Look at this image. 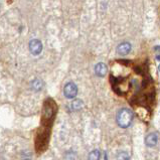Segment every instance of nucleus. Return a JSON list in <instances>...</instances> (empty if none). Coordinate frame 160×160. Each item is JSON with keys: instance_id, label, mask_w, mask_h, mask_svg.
Wrapping results in <instances>:
<instances>
[{"instance_id": "obj_1", "label": "nucleus", "mask_w": 160, "mask_h": 160, "mask_svg": "<svg viewBox=\"0 0 160 160\" xmlns=\"http://www.w3.org/2000/svg\"><path fill=\"white\" fill-rule=\"evenodd\" d=\"M117 123L121 128H127L129 127L132 120H133V113L129 109H121L117 114Z\"/></svg>"}, {"instance_id": "obj_2", "label": "nucleus", "mask_w": 160, "mask_h": 160, "mask_svg": "<svg viewBox=\"0 0 160 160\" xmlns=\"http://www.w3.org/2000/svg\"><path fill=\"white\" fill-rule=\"evenodd\" d=\"M48 133H40L36 137V141H35V149L38 153H42L48 147Z\"/></svg>"}, {"instance_id": "obj_3", "label": "nucleus", "mask_w": 160, "mask_h": 160, "mask_svg": "<svg viewBox=\"0 0 160 160\" xmlns=\"http://www.w3.org/2000/svg\"><path fill=\"white\" fill-rule=\"evenodd\" d=\"M63 94L68 99H74L78 94V87L74 83H68L63 89Z\"/></svg>"}, {"instance_id": "obj_4", "label": "nucleus", "mask_w": 160, "mask_h": 160, "mask_svg": "<svg viewBox=\"0 0 160 160\" xmlns=\"http://www.w3.org/2000/svg\"><path fill=\"white\" fill-rule=\"evenodd\" d=\"M29 51L30 52L34 54V56H38L42 51V43L40 40L38 39H32L30 40L29 42Z\"/></svg>"}, {"instance_id": "obj_5", "label": "nucleus", "mask_w": 160, "mask_h": 160, "mask_svg": "<svg viewBox=\"0 0 160 160\" xmlns=\"http://www.w3.org/2000/svg\"><path fill=\"white\" fill-rule=\"evenodd\" d=\"M95 72L98 77L103 78L108 72V67L103 62H99L95 66Z\"/></svg>"}, {"instance_id": "obj_6", "label": "nucleus", "mask_w": 160, "mask_h": 160, "mask_svg": "<svg viewBox=\"0 0 160 160\" xmlns=\"http://www.w3.org/2000/svg\"><path fill=\"white\" fill-rule=\"evenodd\" d=\"M131 44L129 42H122L117 47V52L121 56H126L131 52Z\"/></svg>"}, {"instance_id": "obj_7", "label": "nucleus", "mask_w": 160, "mask_h": 160, "mask_svg": "<svg viewBox=\"0 0 160 160\" xmlns=\"http://www.w3.org/2000/svg\"><path fill=\"white\" fill-rule=\"evenodd\" d=\"M157 141H158V136L157 134L155 133H150L146 136V139H145V143L148 147H153L157 144Z\"/></svg>"}, {"instance_id": "obj_8", "label": "nucleus", "mask_w": 160, "mask_h": 160, "mask_svg": "<svg viewBox=\"0 0 160 160\" xmlns=\"http://www.w3.org/2000/svg\"><path fill=\"white\" fill-rule=\"evenodd\" d=\"M70 107L72 111H79V110L83 107V102H82L81 100H74V101L71 103Z\"/></svg>"}, {"instance_id": "obj_9", "label": "nucleus", "mask_w": 160, "mask_h": 160, "mask_svg": "<svg viewBox=\"0 0 160 160\" xmlns=\"http://www.w3.org/2000/svg\"><path fill=\"white\" fill-rule=\"evenodd\" d=\"M42 86H43L42 82L40 81V80H38V79L34 80L32 82V84H31V87H32V89L34 91H40V90L42 89Z\"/></svg>"}, {"instance_id": "obj_10", "label": "nucleus", "mask_w": 160, "mask_h": 160, "mask_svg": "<svg viewBox=\"0 0 160 160\" xmlns=\"http://www.w3.org/2000/svg\"><path fill=\"white\" fill-rule=\"evenodd\" d=\"M100 156H101V153L99 150H93L89 155V160H100Z\"/></svg>"}, {"instance_id": "obj_11", "label": "nucleus", "mask_w": 160, "mask_h": 160, "mask_svg": "<svg viewBox=\"0 0 160 160\" xmlns=\"http://www.w3.org/2000/svg\"><path fill=\"white\" fill-rule=\"evenodd\" d=\"M116 160H130V156L127 152L122 151V152H119L117 154Z\"/></svg>"}, {"instance_id": "obj_12", "label": "nucleus", "mask_w": 160, "mask_h": 160, "mask_svg": "<svg viewBox=\"0 0 160 160\" xmlns=\"http://www.w3.org/2000/svg\"><path fill=\"white\" fill-rule=\"evenodd\" d=\"M156 58L158 59V61H160V56H156Z\"/></svg>"}, {"instance_id": "obj_13", "label": "nucleus", "mask_w": 160, "mask_h": 160, "mask_svg": "<svg viewBox=\"0 0 160 160\" xmlns=\"http://www.w3.org/2000/svg\"><path fill=\"white\" fill-rule=\"evenodd\" d=\"M159 71H160V66H159Z\"/></svg>"}, {"instance_id": "obj_14", "label": "nucleus", "mask_w": 160, "mask_h": 160, "mask_svg": "<svg viewBox=\"0 0 160 160\" xmlns=\"http://www.w3.org/2000/svg\"><path fill=\"white\" fill-rule=\"evenodd\" d=\"M25 160H29V159H25Z\"/></svg>"}]
</instances>
